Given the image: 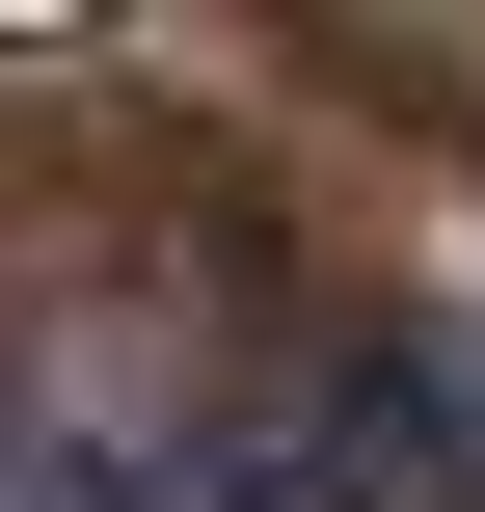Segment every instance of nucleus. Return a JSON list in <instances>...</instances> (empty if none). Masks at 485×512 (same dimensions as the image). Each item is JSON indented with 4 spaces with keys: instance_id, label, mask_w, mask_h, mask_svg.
I'll return each instance as SVG.
<instances>
[]
</instances>
